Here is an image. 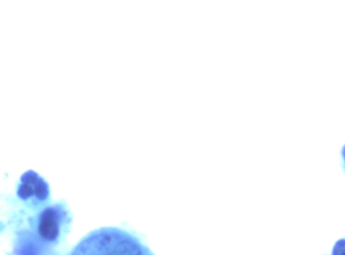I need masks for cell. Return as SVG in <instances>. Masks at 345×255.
<instances>
[{
  "label": "cell",
  "instance_id": "1",
  "mask_svg": "<svg viewBox=\"0 0 345 255\" xmlns=\"http://www.w3.org/2000/svg\"><path fill=\"white\" fill-rule=\"evenodd\" d=\"M69 255H154L134 234L117 227H102L84 236Z\"/></svg>",
  "mask_w": 345,
  "mask_h": 255
},
{
  "label": "cell",
  "instance_id": "2",
  "mask_svg": "<svg viewBox=\"0 0 345 255\" xmlns=\"http://www.w3.org/2000/svg\"><path fill=\"white\" fill-rule=\"evenodd\" d=\"M72 214L66 203L50 204L29 221L35 237L44 245L54 247L59 245L68 235L72 225Z\"/></svg>",
  "mask_w": 345,
  "mask_h": 255
},
{
  "label": "cell",
  "instance_id": "3",
  "mask_svg": "<svg viewBox=\"0 0 345 255\" xmlns=\"http://www.w3.org/2000/svg\"><path fill=\"white\" fill-rule=\"evenodd\" d=\"M17 196L28 209L35 212L42 210L51 202L48 182L32 169L22 175L17 187Z\"/></svg>",
  "mask_w": 345,
  "mask_h": 255
},
{
  "label": "cell",
  "instance_id": "4",
  "mask_svg": "<svg viewBox=\"0 0 345 255\" xmlns=\"http://www.w3.org/2000/svg\"><path fill=\"white\" fill-rule=\"evenodd\" d=\"M332 255H345V239L338 240L335 243Z\"/></svg>",
  "mask_w": 345,
  "mask_h": 255
},
{
  "label": "cell",
  "instance_id": "5",
  "mask_svg": "<svg viewBox=\"0 0 345 255\" xmlns=\"http://www.w3.org/2000/svg\"><path fill=\"white\" fill-rule=\"evenodd\" d=\"M344 157H345V149H344Z\"/></svg>",
  "mask_w": 345,
  "mask_h": 255
}]
</instances>
